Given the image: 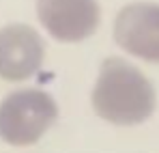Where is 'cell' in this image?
I'll list each match as a JSON object with an SVG mask.
<instances>
[{"instance_id":"obj_1","label":"cell","mask_w":159,"mask_h":153,"mask_svg":"<svg viewBox=\"0 0 159 153\" xmlns=\"http://www.w3.org/2000/svg\"><path fill=\"white\" fill-rule=\"evenodd\" d=\"M90 102L97 117L106 123L133 127L155 114L157 93L140 67L120 56H110L99 67Z\"/></svg>"},{"instance_id":"obj_2","label":"cell","mask_w":159,"mask_h":153,"mask_svg":"<svg viewBox=\"0 0 159 153\" xmlns=\"http://www.w3.org/2000/svg\"><path fill=\"white\" fill-rule=\"evenodd\" d=\"M58 121V103L43 88H17L0 102V140L11 147L39 142Z\"/></svg>"},{"instance_id":"obj_3","label":"cell","mask_w":159,"mask_h":153,"mask_svg":"<svg viewBox=\"0 0 159 153\" xmlns=\"http://www.w3.org/2000/svg\"><path fill=\"white\" fill-rule=\"evenodd\" d=\"M43 30L62 43H80L93 37L101 22L99 0H34Z\"/></svg>"},{"instance_id":"obj_4","label":"cell","mask_w":159,"mask_h":153,"mask_svg":"<svg viewBox=\"0 0 159 153\" xmlns=\"http://www.w3.org/2000/svg\"><path fill=\"white\" fill-rule=\"evenodd\" d=\"M45 39L30 24L13 22L0 28V78L26 82L39 74L45 58Z\"/></svg>"},{"instance_id":"obj_5","label":"cell","mask_w":159,"mask_h":153,"mask_svg":"<svg viewBox=\"0 0 159 153\" xmlns=\"http://www.w3.org/2000/svg\"><path fill=\"white\" fill-rule=\"evenodd\" d=\"M114 41L123 52L159 63V4L129 2L114 17Z\"/></svg>"}]
</instances>
